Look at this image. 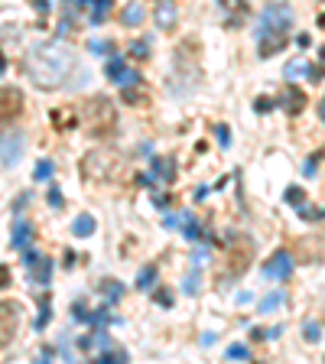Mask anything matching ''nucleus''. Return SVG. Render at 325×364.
Masks as SVG:
<instances>
[{
    "instance_id": "f257e3e1",
    "label": "nucleus",
    "mask_w": 325,
    "mask_h": 364,
    "mask_svg": "<svg viewBox=\"0 0 325 364\" xmlns=\"http://www.w3.org/2000/svg\"><path fill=\"white\" fill-rule=\"evenodd\" d=\"M75 59L68 49H62V46H36V49L26 56V72H30V78L36 81L39 88H59L65 85V75L72 72Z\"/></svg>"
},
{
    "instance_id": "f03ea898",
    "label": "nucleus",
    "mask_w": 325,
    "mask_h": 364,
    "mask_svg": "<svg viewBox=\"0 0 325 364\" xmlns=\"http://www.w3.org/2000/svg\"><path fill=\"white\" fill-rule=\"evenodd\" d=\"M289 20H293V10H289L286 4H267L264 13H260L257 39H264V36H286Z\"/></svg>"
},
{
    "instance_id": "7ed1b4c3",
    "label": "nucleus",
    "mask_w": 325,
    "mask_h": 364,
    "mask_svg": "<svg viewBox=\"0 0 325 364\" xmlns=\"http://www.w3.org/2000/svg\"><path fill=\"white\" fill-rule=\"evenodd\" d=\"M289 270H293V254H289V251H276L273 257L260 267V273H264L267 280H286Z\"/></svg>"
},
{
    "instance_id": "20e7f679",
    "label": "nucleus",
    "mask_w": 325,
    "mask_h": 364,
    "mask_svg": "<svg viewBox=\"0 0 325 364\" xmlns=\"http://www.w3.org/2000/svg\"><path fill=\"white\" fill-rule=\"evenodd\" d=\"M20 111H23L20 91H17V88H4V91H0V124H10Z\"/></svg>"
},
{
    "instance_id": "39448f33",
    "label": "nucleus",
    "mask_w": 325,
    "mask_h": 364,
    "mask_svg": "<svg viewBox=\"0 0 325 364\" xmlns=\"http://www.w3.org/2000/svg\"><path fill=\"white\" fill-rule=\"evenodd\" d=\"M20 150H23V137L20 134L4 137V140H0V160H4L7 166H13V163L20 160Z\"/></svg>"
},
{
    "instance_id": "423d86ee",
    "label": "nucleus",
    "mask_w": 325,
    "mask_h": 364,
    "mask_svg": "<svg viewBox=\"0 0 325 364\" xmlns=\"http://www.w3.org/2000/svg\"><path fill=\"white\" fill-rule=\"evenodd\" d=\"M13 328H17V306H0V348L10 341Z\"/></svg>"
},
{
    "instance_id": "0eeeda50",
    "label": "nucleus",
    "mask_w": 325,
    "mask_h": 364,
    "mask_svg": "<svg viewBox=\"0 0 325 364\" xmlns=\"http://www.w3.org/2000/svg\"><path fill=\"white\" fill-rule=\"evenodd\" d=\"M30 273H33V283L46 286V283H49V277H52V260L49 257H39L36 264L30 267Z\"/></svg>"
},
{
    "instance_id": "6e6552de",
    "label": "nucleus",
    "mask_w": 325,
    "mask_h": 364,
    "mask_svg": "<svg viewBox=\"0 0 325 364\" xmlns=\"http://www.w3.org/2000/svg\"><path fill=\"white\" fill-rule=\"evenodd\" d=\"M156 23H160L163 30H169V26L176 23V4H172V0H160V4H156Z\"/></svg>"
},
{
    "instance_id": "1a4fd4ad",
    "label": "nucleus",
    "mask_w": 325,
    "mask_h": 364,
    "mask_svg": "<svg viewBox=\"0 0 325 364\" xmlns=\"http://www.w3.org/2000/svg\"><path fill=\"white\" fill-rule=\"evenodd\" d=\"M72 231L78 237H88V234H94V215H88V211H81L78 218L72 221Z\"/></svg>"
},
{
    "instance_id": "9d476101",
    "label": "nucleus",
    "mask_w": 325,
    "mask_h": 364,
    "mask_svg": "<svg viewBox=\"0 0 325 364\" xmlns=\"http://www.w3.org/2000/svg\"><path fill=\"white\" fill-rule=\"evenodd\" d=\"M280 306H286V293L283 290H273V293H267V296L260 299V312H276Z\"/></svg>"
},
{
    "instance_id": "9b49d317",
    "label": "nucleus",
    "mask_w": 325,
    "mask_h": 364,
    "mask_svg": "<svg viewBox=\"0 0 325 364\" xmlns=\"http://www.w3.org/2000/svg\"><path fill=\"white\" fill-rule=\"evenodd\" d=\"M140 20H143V7L140 4H127L124 7V23L127 26H140Z\"/></svg>"
},
{
    "instance_id": "f8f14e48",
    "label": "nucleus",
    "mask_w": 325,
    "mask_h": 364,
    "mask_svg": "<svg viewBox=\"0 0 325 364\" xmlns=\"http://www.w3.org/2000/svg\"><path fill=\"white\" fill-rule=\"evenodd\" d=\"M30 237H33V228H30V224H23V221H17V228H13V244L26 247V244H30Z\"/></svg>"
},
{
    "instance_id": "ddd939ff",
    "label": "nucleus",
    "mask_w": 325,
    "mask_h": 364,
    "mask_svg": "<svg viewBox=\"0 0 325 364\" xmlns=\"http://www.w3.org/2000/svg\"><path fill=\"white\" fill-rule=\"evenodd\" d=\"M179 224H182V237H189V241H195V237H198V224H195V218H192L189 211L179 218Z\"/></svg>"
},
{
    "instance_id": "4468645a",
    "label": "nucleus",
    "mask_w": 325,
    "mask_h": 364,
    "mask_svg": "<svg viewBox=\"0 0 325 364\" xmlns=\"http://www.w3.org/2000/svg\"><path fill=\"white\" fill-rule=\"evenodd\" d=\"M153 280H156V267L150 264V267H143V270H140V277H137V286H140V290H150V286H153Z\"/></svg>"
},
{
    "instance_id": "2eb2a0df",
    "label": "nucleus",
    "mask_w": 325,
    "mask_h": 364,
    "mask_svg": "<svg viewBox=\"0 0 325 364\" xmlns=\"http://www.w3.org/2000/svg\"><path fill=\"white\" fill-rule=\"evenodd\" d=\"M306 72H309L306 62H302V59H293V62H286V72H283V75H286V78H299V75H306Z\"/></svg>"
},
{
    "instance_id": "dca6fc26",
    "label": "nucleus",
    "mask_w": 325,
    "mask_h": 364,
    "mask_svg": "<svg viewBox=\"0 0 325 364\" xmlns=\"http://www.w3.org/2000/svg\"><path fill=\"white\" fill-rule=\"evenodd\" d=\"M91 4H94V10H91V23L98 26L101 20L107 17V10H111V0H91Z\"/></svg>"
},
{
    "instance_id": "f3484780",
    "label": "nucleus",
    "mask_w": 325,
    "mask_h": 364,
    "mask_svg": "<svg viewBox=\"0 0 325 364\" xmlns=\"http://www.w3.org/2000/svg\"><path fill=\"white\" fill-rule=\"evenodd\" d=\"M52 173H55V166H52L49 160H39V163H36V182H49Z\"/></svg>"
},
{
    "instance_id": "a211bd4d",
    "label": "nucleus",
    "mask_w": 325,
    "mask_h": 364,
    "mask_svg": "<svg viewBox=\"0 0 325 364\" xmlns=\"http://www.w3.org/2000/svg\"><path fill=\"white\" fill-rule=\"evenodd\" d=\"M228 358H238V361H247V358H251V348H247V345H241V341H238V345H228Z\"/></svg>"
},
{
    "instance_id": "6ab92c4d",
    "label": "nucleus",
    "mask_w": 325,
    "mask_h": 364,
    "mask_svg": "<svg viewBox=\"0 0 325 364\" xmlns=\"http://www.w3.org/2000/svg\"><path fill=\"white\" fill-rule=\"evenodd\" d=\"M117 85H124V88H127V85H137V81H140V75H137L134 72V68H121V75H117Z\"/></svg>"
},
{
    "instance_id": "aec40b11",
    "label": "nucleus",
    "mask_w": 325,
    "mask_h": 364,
    "mask_svg": "<svg viewBox=\"0 0 325 364\" xmlns=\"http://www.w3.org/2000/svg\"><path fill=\"white\" fill-rule=\"evenodd\" d=\"M302 338H306V341H319L322 338L319 322H306V325H302Z\"/></svg>"
},
{
    "instance_id": "412c9836",
    "label": "nucleus",
    "mask_w": 325,
    "mask_h": 364,
    "mask_svg": "<svg viewBox=\"0 0 325 364\" xmlns=\"http://www.w3.org/2000/svg\"><path fill=\"white\" fill-rule=\"evenodd\" d=\"M121 68H124V59H117V56H111V62H107V68H104V75L111 81L117 78V75H121Z\"/></svg>"
},
{
    "instance_id": "4be33fe9",
    "label": "nucleus",
    "mask_w": 325,
    "mask_h": 364,
    "mask_svg": "<svg viewBox=\"0 0 325 364\" xmlns=\"http://www.w3.org/2000/svg\"><path fill=\"white\" fill-rule=\"evenodd\" d=\"M101 290H107V299L111 303H114V299H121V293H124V286L117 283V280H107L104 286H101Z\"/></svg>"
},
{
    "instance_id": "5701e85b",
    "label": "nucleus",
    "mask_w": 325,
    "mask_h": 364,
    "mask_svg": "<svg viewBox=\"0 0 325 364\" xmlns=\"http://www.w3.org/2000/svg\"><path fill=\"white\" fill-rule=\"evenodd\" d=\"M72 319H75V322H91V312H88L85 306H78V303H75V312H72Z\"/></svg>"
},
{
    "instance_id": "b1692460",
    "label": "nucleus",
    "mask_w": 325,
    "mask_h": 364,
    "mask_svg": "<svg viewBox=\"0 0 325 364\" xmlns=\"http://www.w3.org/2000/svg\"><path fill=\"white\" fill-rule=\"evenodd\" d=\"M286 202H296V205L302 202V189H299V185H289V189H286Z\"/></svg>"
},
{
    "instance_id": "393cba45",
    "label": "nucleus",
    "mask_w": 325,
    "mask_h": 364,
    "mask_svg": "<svg viewBox=\"0 0 325 364\" xmlns=\"http://www.w3.org/2000/svg\"><path fill=\"white\" fill-rule=\"evenodd\" d=\"M101 361H107V364H117V361H124V351H101Z\"/></svg>"
},
{
    "instance_id": "a878e982",
    "label": "nucleus",
    "mask_w": 325,
    "mask_h": 364,
    "mask_svg": "<svg viewBox=\"0 0 325 364\" xmlns=\"http://www.w3.org/2000/svg\"><path fill=\"white\" fill-rule=\"evenodd\" d=\"M36 260H39V254H36V251H30V247H23V267H26V270H30Z\"/></svg>"
},
{
    "instance_id": "bb28decb",
    "label": "nucleus",
    "mask_w": 325,
    "mask_h": 364,
    "mask_svg": "<svg viewBox=\"0 0 325 364\" xmlns=\"http://www.w3.org/2000/svg\"><path fill=\"white\" fill-rule=\"evenodd\" d=\"M215 137H218L221 147H228V143H231V137H228V127H225V124H218V127H215Z\"/></svg>"
},
{
    "instance_id": "cd10ccee",
    "label": "nucleus",
    "mask_w": 325,
    "mask_h": 364,
    "mask_svg": "<svg viewBox=\"0 0 325 364\" xmlns=\"http://www.w3.org/2000/svg\"><path fill=\"white\" fill-rule=\"evenodd\" d=\"M91 345H98L101 351H104V348L111 345V338H107V332H94V338H91Z\"/></svg>"
},
{
    "instance_id": "c85d7f7f",
    "label": "nucleus",
    "mask_w": 325,
    "mask_h": 364,
    "mask_svg": "<svg viewBox=\"0 0 325 364\" xmlns=\"http://www.w3.org/2000/svg\"><path fill=\"white\" fill-rule=\"evenodd\" d=\"M91 52H98V56H111V43H98V39H91Z\"/></svg>"
},
{
    "instance_id": "c756f323",
    "label": "nucleus",
    "mask_w": 325,
    "mask_h": 364,
    "mask_svg": "<svg viewBox=\"0 0 325 364\" xmlns=\"http://www.w3.org/2000/svg\"><path fill=\"white\" fill-rule=\"evenodd\" d=\"M49 205L52 208H62V192L59 189H49Z\"/></svg>"
},
{
    "instance_id": "7c9ffc66",
    "label": "nucleus",
    "mask_w": 325,
    "mask_h": 364,
    "mask_svg": "<svg viewBox=\"0 0 325 364\" xmlns=\"http://www.w3.org/2000/svg\"><path fill=\"white\" fill-rule=\"evenodd\" d=\"M4 286H10V270L0 267V290H4Z\"/></svg>"
},
{
    "instance_id": "2f4dec72",
    "label": "nucleus",
    "mask_w": 325,
    "mask_h": 364,
    "mask_svg": "<svg viewBox=\"0 0 325 364\" xmlns=\"http://www.w3.org/2000/svg\"><path fill=\"white\" fill-rule=\"evenodd\" d=\"M202 260H205V247H198V251H195V254H192V264H195V267H198V264H202Z\"/></svg>"
},
{
    "instance_id": "473e14b6",
    "label": "nucleus",
    "mask_w": 325,
    "mask_h": 364,
    "mask_svg": "<svg viewBox=\"0 0 325 364\" xmlns=\"http://www.w3.org/2000/svg\"><path fill=\"white\" fill-rule=\"evenodd\" d=\"M195 290H198V280L189 277V280H185V293H195Z\"/></svg>"
},
{
    "instance_id": "72a5a7b5",
    "label": "nucleus",
    "mask_w": 325,
    "mask_h": 364,
    "mask_svg": "<svg viewBox=\"0 0 325 364\" xmlns=\"http://www.w3.org/2000/svg\"><path fill=\"white\" fill-rule=\"evenodd\" d=\"M134 52H137V56H140V59H143V56H150V49H147V43H137V46H134Z\"/></svg>"
},
{
    "instance_id": "f704fd0d",
    "label": "nucleus",
    "mask_w": 325,
    "mask_h": 364,
    "mask_svg": "<svg viewBox=\"0 0 325 364\" xmlns=\"http://www.w3.org/2000/svg\"><path fill=\"white\" fill-rule=\"evenodd\" d=\"M202 345H205V348H208V345H215V335H211V332H205V335H202Z\"/></svg>"
},
{
    "instance_id": "c9c22d12",
    "label": "nucleus",
    "mask_w": 325,
    "mask_h": 364,
    "mask_svg": "<svg viewBox=\"0 0 325 364\" xmlns=\"http://www.w3.org/2000/svg\"><path fill=\"white\" fill-rule=\"evenodd\" d=\"M319 114H322V120H325V101H322V104H319Z\"/></svg>"
},
{
    "instance_id": "e433bc0d",
    "label": "nucleus",
    "mask_w": 325,
    "mask_h": 364,
    "mask_svg": "<svg viewBox=\"0 0 325 364\" xmlns=\"http://www.w3.org/2000/svg\"><path fill=\"white\" fill-rule=\"evenodd\" d=\"M0 72H4V59H0Z\"/></svg>"
}]
</instances>
